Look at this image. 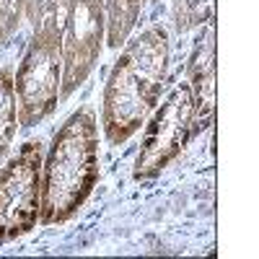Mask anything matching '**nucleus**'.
Masks as SVG:
<instances>
[{
	"label": "nucleus",
	"instance_id": "423d86ee",
	"mask_svg": "<svg viewBox=\"0 0 259 259\" xmlns=\"http://www.w3.org/2000/svg\"><path fill=\"white\" fill-rule=\"evenodd\" d=\"M104 6L106 0H65L62 16V96L91 73L96 57L101 55L104 36Z\"/></svg>",
	"mask_w": 259,
	"mask_h": 259
},
{
	"label": "nucleus",
	"instance_id": "f03ea898",
	"mask_svg": "<svg viewBox=\"0 0 259 259\" xmlns=\"http://www.w3.org/2000/svg\"><path fill=\"white\" fill-rule=\"evenodd\" d=\"M41 174V223H65L89 200L99 179V127L91 106L78 109L62 124Z\"/></svg>",
	"mask_w": 259,
	"mask_h": 259
},
{
	"label": "nucleus",
	"instance_id": "0eeeda50",
	"mask_svg": "<svg viewBox=\"0 0 259 259\" xmlns=\"http://www.w3.org/2000/svg\"><path fill=\"white\" fill-rule=\"evenodd\" d=\"M16 89H13V73L11 68L0 70V158L8 150L13 135H16Z\"/></svg>",
	"mask_w": 259,
	"mask_h": 259
},
{
	"label": "nucleus",
	"instance_id": "20e7f679",
	"mask_svg": "<svg viewBox=\"0 0 259 259\" xmlns=\"http://www.w3.org/2000/svg\"><path fill=\"white\" fill-rule=\"evenodd\" d=\"M41 202V145L26 143L0 168V241L29 233Z\"/></svg>",
	"mask_w": 259,
	"mask_h": 259
},
{
	"label": "nucleus",
	"instance_id": "39448f33",
	"mask_svg": "<svg viewBox=\"0 0 259 259\" xmlns=\"http://www.w3.org/2000/svg\"><path fill=\"white\" fill-rule=\"evenodd\" d=\"M192 124H194V94L189 83H182L166 99V104L156 112V117L150 119L145 130L143 148L135 161V179L156 177L184 148V143L192 135Z\"/></svg>",
	"mask_w": 259,
	"mask_h": 259
},
{
	"label": "nucleus",
	"instance_id": "f257e3e1",
	"mask_svg": "<svg viewBox=\"0 0 259 259\" xmlns=\"http://www.w3.org/2000/svg\"><path fill=\"white\" fill-rule=\"evenodd\" d=\"M168 65L166 31L153 26L122 52L104 94V133L112 145L130 140L156 106Z\"/></svg>",
	"mask_w": 259,
	"mask_h": 259
},
{
	"label": "nucleus",
	"instance_id": "7ed1b4c3",
	"mask_svg": "<svg viewBox=\"0 0 259 259\" xmlns=\"http://www.w3.org/2000/svg\"><path fill=\"white\" fill-rule=\"evenodd\" d=\"M62 83V29L39 26L13 80L21 127L41 122L57 104Z\"/></svg>",
	"mask_w": 259,
	"mask_h": 259
}]
</instances>
